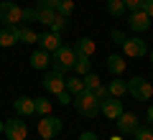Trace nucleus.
Instances as JSON below:
<instances>
[{"mask_svg": "<svg viewBox=\"0 0 153 140\" xmlns=\"http://www.w3.org/2000/svg\"><path fill=\"white\" fill-rule=\"evenodd\" d=\"M110 38H112L115 43H120V46H123V43H125V38H128V36H125V33L120 31V28H115V31L110 33Z\"/></svg>", "mask_w": 153, "mask_h": 140, "instance_id": "obj_31", "label": "nucleus"}, {"mask_svg": "<svg viewBox=\"0 0 153 140\" xmlns=\"http://www.w3.org/2000/svg\"><path fill=\"white\" fill-rule=\"evenodd\" d=\"M71 104L76 107V112L82 115V117H97L100 112V99L94 92H82V94H76L71 99Z\"/></svg>", "mask_w": 153, "mask_h": 140, "instance_id": "obj_2", "label": "nucleus"}, {"mask_svg": "<svg viewBox=\"0 0 153 140\" xmlns=\"http://www.w3.org/2000/svg\"><path fill=\"white\" fill-rule=\"evenodd\" d=\"M123 51H125V56H130V59H140V56L148 54V46H146V41H143L140 36H133V38H125Z\"/></svg>", "mask_w": 153, "mask_h": 140, "instance_id": "obj_9", "label": "nucleus"}, {"mask_svg": "<svg viewBox=\"0 0 153 140\" xmlns=\"http://www.w3.org/2000/svg\"><path fill=\"white\" fill-rule=\"evenodd\" d=\"M110 140H123V135H112V138H110Z\"/></svg>", "mask_w": 153, "mask_h": 140, "instance_id": "obj_38", "label": "nucleus"}, {"mask_svg": "<svg viewBox=\"0 0 153 140\" xmlns=\"http://www.w3.org/2000/svg\"><path fill=\"white\" fill-rule=\"evenodd\" d=\"M94 49H97V46H94V41H92V38H87V36L76 38V43H74V51H76L79 56H92Z\"/></svg>", "mask_w": 153, "mask_h": 140, "instance_id": "obj_16", "label": "nucleus"}, {"mask_svg": "<svg viewBox=\"0 0 153 140\" xmlns=\"http://www.w3.org/2000/svg\"><path fill=\"white\" fill-rule=\"evenodd\" d=\"M133 135H135V140H153V130L148 127V125H143V127H138V130H135Z\"/></svg>", "mask_w": 153, "mask_h": 140, "instance_id": "obj_28", "label": "nucleus"}, {"mask_svg": "<svg viewBox=\"0 0 153 140\" xmlns=\"http://www.w3.org/2000/svg\"><path fill=\"white\" fill-rule=\"evenodd\" d=\"M146 120H148V125H153V104L148 107V112H146Z\"/></svg>", "mask_w": 153, "mask_h": 140, "instance_id": "obj_37", "label": "nucleus"}, {"mask_svg": "<svg viewBox=\"0 0 153 140\" xmlns=\"http://www.w3.org/2000/svg\"><path fill=\"white\" fill-rule=\"evenodd\" d=\"M143 10H146L148 16H151V21H153V0H146V3H143Z\"/></svg>", "mask_w": 153, "mask_h": 140, "instance_id": "obj_36", "label": "nucleus"}, {"mask_svg": "<svg viewBox=\"0 0 153 140\" xmlns=\"http://www.w3.org/2000/svg\"><path fill=\"white\" fill-rule=\"evenodd\" d=\"M66 92H69L71 97H76V94H82V92H87V89H84V79H82L79 74L69 76V79H66Z\"/></svg>", "mask_w": 153, "mask_h": 140, "instance_id": "obj_17", "label": "nucleus"}, {"mask_svg": "<svg viewBox=\"0 0 153 140\" xmlns=\"http://www.w3.org/2000/svg\"><path fill=\"white\" fill-rule=\"evenodd\" d=\"M128 26H130L133 33H146L148 28H151V16H148L146 10H130V16H128Z\"/></svg>", "mask_w": 153, "mask_h": 140, "instance_id": "obj_8", "label": "nucleus"}, {"mask_svg": "<svg viewBox=\"0 0 153 140\" xmlns=\"http://www.w3.org/2000/svg\"><path fill=\"white\" fill-rule=\"evenodd\" d=\"M33 104H36V115H41V117H44V115H51V102L46 97H36Z\"/></svg>", "mask_w": 153, "mask_h": 140, "instance_id": "obj_24", "label": "nucleus"}, {"mask_svg": "<svg viewBox=\"0 0 153 140\" xmlns=\"http://www.w3.org/2000/svg\"><path fill=\"white\" fill-rule=\"evenodd\" d=\"M92 56H79L76 54V61H74V69H76V74L79 76H84V74H89V71H92Z\"/></svg>", "mask_w": 153, "mask_h": 140, "instance_id": "obj_21", "label": "nucleus"}, {"mask_svg": "<svg viewBox=\"0 0 153 140\" xmlns=\"http://www.w3.org/2000/svg\"><path fill=\"white\" fill-rule=\"evenodd\" d=\"M61 127H64V125H61L59 117H54V115H44L36 130H38V135H41L44 140H54L56 135L61 133Z\"/></svg>", "mask_w": 153, "mask_h": 140, "instance_id": "obj_5", "label": "nucleus"}, {"mask_svg": "<svg viewBox=\"0 0 153 140\" xmlns=\"http://www.w3.org/2000/svg\"><path fill=\"white\" fill-rule=\"evenodd\" d=\"M33 21H38V8H23V23H33Z\"/></svg>", "mask_w": 153, "mask_h": 140, "instance_id": "obj_29", "label": "nucleus"}, {"mask_svg": "<svg viewBox=\"0 0 153 140\" xmlns=\"http://www.w3.org/2000/svg\"><path fill=\"white\" fill-rule=\"evenodd\" d=\"M56 99H59V104H71V99H74V97H71V94H69V92H61V94H56Z\"/></svg>", "mask_w": 153, "mask_h": 140, "instance_id": "obj_33", "label": "nucleus"}, {"mask_svg": "<svg viewBox=\"0 0 153 140\" xmlns=\"http://www.w3.org/2000/svg\"><path fill=\"white\" fill-rule=\"evenodd\" d=\"M123 3H125V8H128V10H140L146 0H123Z\"/></svg>", "mask_w": 153, "mask_h": 140, "instance_id": "obj_32", "label": "nucleus"}, {"mask_svg": "<svg viewBox=\"0 0 153 140\" xmlns=\"http://www.w3.org/2000/svg\"><path fill=\"white\" fill-rule=\"evenodd\" d=\"M151 64H153V51H151Z\"/></svg>", "mask_w": 153, "mask_h": 140, "instance_id": "obj_39", "label": "nucleus"}, {"mask_svg": "<svg viewBox=\"0 0 153 140\" xmlns=\"http://www.w3.org/2000/svg\"><path fill=\"white\" fill-rule=\"evenodd\" d=\"M76 140H100V138H97V133H89V130H87V133H82Z\"/></svg>", "mask_w": 153, "mask_h": 140, "instance_id": "obj_35", "label": "nucleus"}, {"mask_svg": "<svg viewBox=\"0 0 153 140\" xmlns=\"http://www.w3.org/2000/svg\"><path fill=\"white\" fill-rule=\"evenodd\" d=\"M54 21H56V10H49V8H38V23L51 26Z\"/></svg>", "mask_w": 153, "mask_h": 140, "instance_id": "obj_25", "label": "nucleus"}, {"mask_svg": "<svg viewBox=\"0 0 153 140\" xmlns=\"http://www.w3.org/2000/svg\"><path fill=\"white\" fill-rule=\"evenodd\" d=\"M128 94H130L135 102H146L153 94V84L146 76H133V79H128Z\"/></svg>", "mask_w": 153, "mask_h": 140, "instance_id": "obj_3", "label": "nucleus"}, {"mask_svg": "<svg viewBox=\"0 0 153 140\" xmlns=\"http://www.w3.org/2000/svg\"><path fill=\"white\" fill-rule=\"evenodd\" d=\"M66 26H69V21H66V18H64V16H59V13H56V21H54V23H51V26H49V28H51V31H54V33H61V31H64V28H66Z\"/></svg>", "mask_w": 153, "mask_h": 140, "instance_id": "obj_27", "label": "nucleus"}, {"mask_svg": "<svg viewBox=\"0 0 153 140\" xmlns=\"http://www.w3.org/2000/svg\"><path fill=\"white\" fill-rule=\"evenodd\" d=\"M13 110H16L21 117H31V115H36V104H33L31 97H16V99H13Z\"/></svg>", "mask_w": 153, "mask_h": 140, "instance_id": "obj_14", "label": "nucleus"}, {"mask_svg": "<svg viewBox=\"0 0 153 140\" xmlns=\"http://www.w3.org/2000/svg\"><path fill=\"white\" fill-rule=\"evenodd\" d=\"M0 23L3 26H21L23 23V8L10 3V0H3L0 3Z\"/></svg>", "mask_w": 153, "mask_h": 140, "instance_id": "obj_4", "label": "nucleus"}, {"mask_svg": "<svg viewBox=\"0 0 153 140\" xmlns=\"http://www.w3.org/2000/svg\"><path fill=\"white\" fill-rule=\"evenodd\" d=\"M71 10H74V0H59V8H56V13H59V16L69 18Z\"/></svg>", "mask_w": 153, "mask_h": 140, "instance_id": "obj_26", "label": "nucleus"}, {"mask_svg": "<svg viewBox=\"0 0 153 140\" xmlns=\"http://www.w3.org/2000/svg\"><path fill=\"white\" fill-rule=\"evenodd\" d=\"M36 8H49V10H56V8H59V0H36Z\"/></svg>", "mask_w": 153, "mask_h": 140, "instance_id": "obj_30", "label": "nucleus"}, {"mask_svg": "<svg viewBox=\"0 0 153 140\" xmlns=\"http://www.w3.org/2000/svg\"><path fill=\"white\" fill-rule=\"evenodd\" d=\"M94 94H97V99L102 102V99H107V97H110V89H107V87H100V89L94 92Z\"/></svg>", "mask_w": 153, "mask_h": 140, "instance_id": "obj_34", "label": "nucleus"}, {"mask_svg": "<svg viewBox=\"0 0 153 140\" xmlns=\"http://www.w3.org/2000/svg\"><path fill=\"white\" fill-rule=\"evenodd\" d=\"M74 61H76V51L74 46H61L51 54V69L59 71V74H66V71L74 69Z\"/></svg>", "mask_w": 153, "mask_h": 140, "instance_id": "obj_1", "label": "nucleus"}, {"mask_svg": "<svg viewBox=\"0 0 153 140\" xmlns=\"http://www.w3.org/2000/svg\"><path fill=\"white\" fill-rule=\"evenodd\" d=\"M107 69H110V74H112V76H120L123 71H125V59L117 56V54H112L107 59Z\"/></svg>", "mask_w": 153, "mask_h": 140, "instance_id": "obj_19", "label": "nucleus"}, {"mask_svg": "<svg viewBox=\"0 0 153 140\" xmlns=\"http://www.w3.org/2000/svg\"><path fill=\"white\" fill-rule=\"evenodd\" d=\"M125 10H128V8H125L123 0H107V13L112 18H123V16H125Z\"/></svg>", "mask_w": 153, "mask_h": 140, "instance_id": "obj_22", "label": "nucleus"}, {"mask_svg": "<svg viewBox=\"0 0 153 140\" xmlns=\"http://www.w3.org/2000/svg\"><path fill=\"white\" fill-rule=\"evenodd\" d=\"M82 79H84V89H87V92H97L100 87H102V81H100V76L94 74V71H89V74H84Z\"/></svg>", "mask_w": 153, "mask_h": 140, "instance_id": "obj_23", "label": "nucleus"}, {"mask_svg": "<svg viewBox=\"0 0 153 140\" xmlns=\"http://www.w3.org/2000/svg\"><path fill=\"white\" fill-rule=\"evenodd\" d=\"M115 122H117V133H120V135H133L138 130V117L133 112H123Z\"/></svg>", "mask_w": 153, "mask_h": 140, "instance_id": "obj_12", "label": "nucleus"}, {"mask_svg": "<svg viewBox=\"0 0 153 140\" xmlns=\"http://www.w3.org/2000/svg\"><path fill=\"white\" fill-rule=\"evenodd\" d=\"M3 133H5L8 140H26L28 138V125L23 122L21 117H10L3 125Z\"/></svg>", "mask_w": 153, "mask_h": 140, "instance_id": "obj_6", "label": "nucleus"}, {"mask_svg": "<svg viewBox=\"0 0 153 140\" xmlns=\"http://www.w3.org/2000/svg\"><path fill=\"white\" fill-rule=\"evenodd\" d=\"M41 84H44V89L51 92V94H61V92L66 89V79H64V74H59V71H54V69H49V71L44 74Z\"/></svg>", "mask_w": 153, "mask_h": 140, "instance_id": "obj_7", "label": "nucleus"}, {"mask_svg": "<svg viewBox=\"0 0 153 140\" xmlns=\"http://www.w3.org/2000/svg\"><path fill=\"white\" fill-rule=\"evenodd\" d=\"M38 46L49 54H54L56 49H61V33H54V31H46V33H38Z\"/></svg>", "mask_w": 153, "mask_h": 140, "instance_id": "obj_11", "label": "nucleus"}, {"mask_svg": "<svg viewBox=\"0 0 153 140\" xmlns=\"http://www.w3.org/2000/svg\"><path fill=\"white\" fill-rule=\"evenodd\" d=\"M100 112H102L107 120H117L125 110H123L120 97H107V99H102V102H100Z\"/></svg>", "mask_w": 153, "mask_h": 140, "instance_id": "obj_10", "label": "nucleus"}, {"mask_svg": "<svg viewBox=\"0 0 153 140\" xmlns=\"http://www.w3.org/2000/svg\"><path fill=\"white\" fill-rule=\"evenodd\" d=\"M18 36H21V43H38V33L31 26H26V23L18 26Z\"/></svg>", "mask_w": 153, "mask_h": 140, "instance_id": "obj_20", "label": "nucleus"}, {"mask_svg": "<svg viewBox=\"0 0 153 140\" xmlns=\"http://www.w3.org/2000/svg\"><path fill=\"white\" fill-rule=\"evenodd\" d=\"M31 66H33V69H38V71L49 69V66H51V56H49V51H44L41 46H38V49L31 54Z\"/></svg>", "mask_w": 153, "mask_h": 140, "instance_id": "obj_15", "label": "nucleus"}, {"mask_svg": "<svg viewBox=\"0 0 153 140\" xmlns=\"http://www.w3.org/2000/svg\"><path fill=\"white\" fill-rule=\"evenodd\" d=\"M16 43H21L18 26H3V28H0V46L8 49V46H16Z\"/></svg>", "mask_w": 153, "mask_h": 140, "instance_id": "obj_13", "label": "nucleus"}, {"mask_svg": "<svg viewBox=\"0 0 153 140\" xmlns=\"http://www.w3.org/2000/svg\"><path fill=\"white\" fill-rule=\"evenodd\" d=\"M107 89H110V97H123V94H128V81L120 79V76H115L107 84Z\"/></svg>", "mask_w": 153, "mask_h": 140, "instance_id": "obj_18", "label": "nucleus"}]
</instances>
